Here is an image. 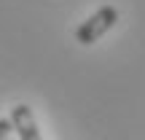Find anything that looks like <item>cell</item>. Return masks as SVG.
Instances as JSON below:
<instances>
[{"label": "cell", "instance_id": "obj_1", "mask_svg": "<svg viewBox=\"0 0 145 140\" xmlns=\"http://www.w3.org/2000/svg\"><path fill=\"white\" fill-rule=\"evenodd\" d=\"M116 22H118V8H116V5H102V8H97L86 22L78 24L75 41L81 43V46H91V43H97L108 30H113Z\"/></svg>", "mask_w": 145, "mask_h": 140}, {"label": "cell", "instance_id": "obj_2", "mask_svg": "<svg viewBox=\"0 0 145 140\" xmlns=\"http://www.w3.org/2000/svg\"><path fill=\"white\" fill-rule=\"evenodd\" d=\"M8 119H11V124H14L19 140H43L40 129H38V121H35V113H32L30 105H16Z\"/></svg>", "mask_w": 145, "mask_h": 140}, {"label": "cell", "instance_id": "obj_3", "mask_svg": "<svg viewBox=\"0 0 145 140\" xmlns=\"http://www.w3.org/2000/svg\"><path fill=\"white\" fill-rule=\"evenodd\" d=\"M0 140H19L14 124H11V119H0Z\"/></svg>", "mask_w": 145, "mask_h": 140}]
</instances>
